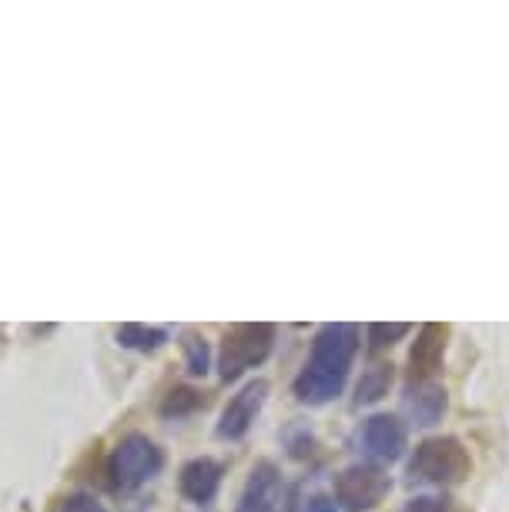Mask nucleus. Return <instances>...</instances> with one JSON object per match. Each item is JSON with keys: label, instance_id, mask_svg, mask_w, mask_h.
I'll list each match as a JSON object with an SVG mask.
<instances>
[{"label": "nucleus", "instance_id": "19", "mask_svg": "<svg viewBox=\"0 0 509 512\" xmlns=\"http://www.w3.org/2000/svg\"><path fill=\"white\" fill-rule=\"evenodd\" d=\"M299 512H339V506H335V499H329V496H312L302 502Z\"/></svg>", "mask_w": 509, "mask_h": 512}, {"label": "nucleus", "instance_id": "11", "mask_svg": "<svg viewBox=\"0 0 509 512\" xmlns=\"http://www.w3.org/2000/svg\"><path fill=\"white\" fill-rule=\"evenodd\" d=\"M222 479H225L222 462L191 459L178 472V489H181V496L188 502H195V506H208V502L218 496V489H222Z\"/></svg>", "mask_w": 509, "mask_h": 512}, {"label": "nucleus", "instance_id": "16", "mask_svg": "<svg viewBox=\"0 0 509 512\" xmlns=\"http://www.w3.org/2000/svg\"><path fill=\"white\" fill-rule=\"evenodd\" d=\"M181 352H185V369L191 375H208V369H211V349H208L205 335L188 332L185 338H181Z\"/></svg>", "mask_w": 509, "mask_h": 512}, {"label": "nucleus", "instance_id": "7", "mask_svg": "<svg viewBox=\"0 0 509 512\" xmlns=\"http://www.w3.org/2000/svg\"><path fill=\"white\" fill-rule=\"evenodd\" d=\"M268 392H272V385H268L265 379H252L245 382L242 389H238L232 399H228V405L222 409V419H218V439L225 442H238L248 436V429L255 425L258 412L265 409L268 402Z\"/></svg>", "mask_w": 509, "mask_h": 512}, {"label": "nucleus", "instance_id": "13", "mask_svg": "<svg viewBox=\"0 0 509 512\" xmlns=\"http://www.w3.org/2000/svg\"><path fill=\"white\" fill-rule=\"evenodd\" d=\"M392 379H396V372H392L389 362H376L369 365L366 372H362L359 385H355V405H376L389 395L392 389Z\"/></svg>", "mask_w": 509, "mask_h": 512}, {"label": "nucleus", "instance_id": "17", "mask_svg": "<svg viewBox=\"0 0 509 512\" xmlns=\"http://www.w3.org/2000/svg\"><path fill=\"white\" fill-rule=\"evenodd\" d=\"M409 512H469V509H463L456 499L446 496H416L409 502Z\"/></svg>", "mask_w": 509, "mask_h": 512}, {"label": "nucleus", "instance_id": "3", "mask_svg": "<svg viewBox=\"0 0 509 512\" xmlns=\"http://www.w3.org/2000/svg\"><path fill=\"white\" fill-rule=\"evenodd\" d=\"M275 349V325L268 322H242L232 325L222 338V352H218V375L222 382L242 379L245 372L258 369Z\"/></svg>", "mask_w": 509, "mask_h": 512}, {"label": "nucleus", "instance_id": "18", "mask_svg": "<svg viewBox=\"0 0 509 512\" xmlns=\"http://www.w3.org/2000/svg\"><path fill=\"white\" fill-rule=\"evenodd\" d=\"M57 512H111V509L98 496H91V492H71Z\"/></svg>", "mask_w": 509, "mask_h": 512}, {"label": "nucleus", "instance_id": "1", "mask_svg": "<svg viewBox=\"0 0 509 512\" xmlns=\"http://www.w3.org/2000/svg\"><path fill=\"white\" fill-rule=\"evenodd\" d=\"M355 355H359V328L349 322L322 325L312 342L309 362L292 382L295 399L309 405V409L335 402L342 395L345 382H349Z\"/></svg>", "mask_w": 509, "mask_h": 512}, {"label": "nucleus", "instance_id": "5", "mask_svg": "<svg viewBox=\"0 0 509 512\" xmlns=\"http://www.w3.org/2000/svg\"><path fill=\"white\" fill-rule=\"evenodd\" d=\"M392 479L386 476V469L372 466V462H355L345 466L339 476L332 479L335 492V506L345 512H369L376 509L382 499L389 496Z\"/></svg>", "mask_w": 509, "mask_h": 512}, {"label": "nucleus", "instance_id": "6", "mask_svg": "<svg viewBox=\"0 0 509 512\" xmlns=\"http://www.w3.org/2000/svg\"><path fill=\"white\" fill-rule=\"evenodd\" d=\"M288 482L275 462H258L248 472L235 512H288Z\"/></svg>", "mask_w": 509, "mask_h": 512}, {"label": "nucleus", "instance_id": "15", "mask_svg": "<svg viewBox=\"0 0 509 512\" xmlns=\"http://www.w3.org/2000/svg\"><path fill=\"white\" fill-rule=\"evenodd\" d=\"M409 332H412L409 322H372V325H366L369 352H386L396 342H402Z\"/></svg>", "mask_w": 509, "mask_h": 512}, {"label": "nucleus", "instance_id": "9", "mask_svg": "<svg viewBox=\"0 0 509 512\" xmlns=\"http://www.w3.org/2000/svg\"><path fill=\"white\" fill-rule=\"evenodd\" d=\"M446 349H449V325L443 322L422 325L416 342H412V349H409V362H406L409 382H432V375L443 369V362H446Z\"/></svg>", "mask_w": 509, "mask_h": 512}, {"label": "nucleus", "instance_id": "14", "mask_svg": "<svg viewBox=\"0 0 509 512\" xmlns=\"http://www.w3.org/2000/svg\"><path fill=\"white\" fill-rule=\"evenodd\" d=\"M205 392L198 389H188V385H175L165 399L158 405V415L161 419H188V415H195L198 409H205Z\"/></svg>", "mask_w": 509, "mask_h": 512}, {"label": "nucleus", "instance_id": "10", "mask_svg": "<svg viewBox=\"0 0 509 512\" xmlns=\"http://www.w3.org/2000/svg\"><path fill=\"white\" fill-rule=\"evenodd\" d=\"M449 409V395L439 382H409L406 395H402V412L412 425L429 429V425L443 422Z\"/></svg>", "mask_w": 509, "mask_h": 512}, {"label": "nucleus", "instance_id": "2", "mask_svg": "<svg viewBox=\"0 0 509 512\" xmlns=\"http://www.w3.org/2000/svg\"><path fill=\"white\" fill-rule=\"evenodd\" d=\"M409 476L439 489H453L473 476V456L456 436L422 439L409 456Z\"/></svg>", "mask_w": 509, "mask_h": 512}, {"label": "nucleus", "instance_id": "8", "mask_svg": "<svg viewBox=\"0 0 509 512\" xmlns=\"http://www.w3.org/2000/svg\"><path fill=\"white\" fill-rule=\"evenodd\" d=\"M406 439H409L406 422L396 419V415H386V412L372 415V419L362 422V429H359V449L372 459V466H376V462L402 459Z\"/></svg>", "mask_w": 509, "mask_h": 512}, {"label": "nucleus", "instance_id": "4", "mask_svg": "<svg viewBox=\"0 0 509 512\" xmlns=\"http://www.w3.org/2000/svg\"><path fill=\"white\" fill-rule=\"evenodd\" d=\"M161 466H165V456H161V449L155 442L148 436H141V432H131V436H124L118 446L111 449L108 476L114 482V489L134 492V489H141L144 482L155 479Z\"/></svg>", "mask_w": 509, "mask_h": 512}, {"label": "nucleus", "instance_id": "12", "mask_svg": "<svg viewBox=\"0 0 509 512\" xmlns=\"http://www.w3.org/2000/svg\"><path fill=\"white\" fill-rule=\"evenodd\" d=\"M114 338H118L121 349H131V352H158L161 345L168 342L171 332L168 328H158V325H141V322H128V325H118V332H114Z\"/></svg>", "mask_w": 509, "mask_h": 512}]
</instances>
